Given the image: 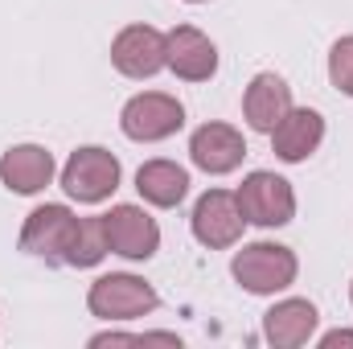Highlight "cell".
Wrapping results in <instances>:
<instances>
[{
  "instance_id": "obj_19",
  "label": "cell",
  "mask_w": 353,
  "mask_h": 349,
  "mask_svg": "<svg viewBox=\"0 0 353 349\" xmlns=\"http://www.w3.org/2000/svg\"><path fill=\"white\" fill-rule=\"evenodd\" d=\"M321 346H325V349L353 346V329H333V333H325V337H321Z\"/></svg>"
},
{
  "instance_id": "obj_14",
  "label": "cell",
  "mask_w": 353,
  "mask_h": 349,
  "mask_svg": "<svg viewBox=\"0 0 353 349\" xmlns=\"http://www.w3.org/2000/svg\"><path fill=\"white\" fill-rule=\"evenodd\" d=\"M321 140H325V115L312 111V107H292V111L275 123V132H271V148H275V157H279L283 165L308 161V157L321 148Z\"/></svg>"
},
{
  "instance_id": "obj_18",
  "label": "cell",
  "mask_w": 353,
  "mask_h": 349,
  "mask_svg": "<svg viewBox=\"0 0 353 349\" xmlns=\"http://www.w3.org/2000/svg\"><path fill=\"white\" fill-rule=\"evenodd\" d=\"M329 83L341 90L345 99H353V33L337 37L329 50Z\"/></svg>"
},
{
  "instance_id": "obj_3",
  "label": "cell",
  "mask_w": 353,
  "mask_h": 349,
  "mask_svg": "<svg viewBox=\"0 0 353 349\" xmlns=\"http://www.w3.org/2000/svg\"><path fill=\"white\" fill-rule=\"evenodd\" d=\"M123 181V169H119V157L99 148V144H87V148H74L70 161L62 165V189L66 197L83 201V206H99L107 201Z\"/></svg>"
},
{
  "instance_id": "obj_1",
  "label": "cell",
  "mask_w": 353,
  "mask_h": 349,
  "mask_svg": "<svg viewBox=\"0 0 353 349\" xmlns=\"http://www.w3.org/2000/svg\"><path fill=\"white\" fill-rule=\"evenodd\" d=\"M230 275L251 296H275V292H288L296 283L300 259L283 243H267V239L263 243H243V251H234V259H230Z\"/></svg>"
},
{
  "instance_id": "obj_5",
  "label": "cell",
  "mask_w": 353,
  "mask_h": 349,
  "mask_svg": "<svg viewBox=\"0 0 353 349\" xmlns=\"http://www.w3.org/2000/svg\"><path fill=\"white\" fill-rule=\"evenodd\" d=\"M239 210L251 226H263V230H275V226H288L296 218V193H292V181H283L271 169H255V173L243 177L239 185Z\"/></svg>"
},
{
  "instance_id": "obj_12",
  "label": "cell",
  "mask_w": 353,
  "mask_h": 349,
  "mask_svg": "<svg viewBox=\"0 0 353 349\" xmlns=\"http://www.w3.org/2000/svg\"><path fill=\"white\" fill-rule=\"evenodd\" d=\"M58 173L54 165V152L41 148V144H12L4 157H0V185L8 193H21V197H33L41 193Z\"/></svg>"
},
{
  "instance_id": "obj_10",
  "label": "cell",
  "mask_w": 353,
  "mask_h": 349,
  "mask_svg": "<svg viewBox=\"0 0 353 349\" xmlns=\"http://www.w3.org/2000/svg\"><path fill=\"white\" fill-rule=\"evenodd\" d=\"M189 161L210 177L234 173L247 161V140L234 123H201L189 136Z\"/></svg>"
},
{
  "instance_id": "obj_2",
  "label": "cell",
  "mask_w": 353,
  "mask_h": 349,
  "mask_svg": "<svg viewBox=\"0 0 353 349\" xmlns=\"http://www.w3.org/2000/svg\"><path fill=\"white\" fill-rule=\"evenodd\" d=\"M161 296L148 279L132 275V271H111L99 275L87 292V308L99 321H140L148 312H157Z\"/></svg>"
},
{
  "instance_id": "obj_21",
  "label": "cell",
  "mask_w": 353,
  "mask_h": 349,
  "mask_svg": "<svg viewBox=\"0 0 353 349\" xmlns=\"http://www.w3.org/2000/svg\"><path fill=\"white\" fill-rule=\"evenodd\" d=\"M350 304H353V283H350Z\"/></svg>"
},
{
  "instance_id": "obj_16",
  "label": "cell",
  "mask_w": 353,
  "mask_h": 349,
  "mask_svg": "<svg viewBox=\"0 0 353 349\" xmlns=\"http://www.w3.org/2000/svg\"><path fill=\"white\" fill-rule=\"evenodd\" d=\"M136 189L148 206L157 210H176L189 197V173L176 161H144L136 173Z\"/></svg>"
},
{
  "instance_id": "obj_20",
  "label": "cell",
  "mask_w": 353,
  "mask_h": 349,
  "mask_svg": "<svg viewBox=\"0 0 353 349\" xmlns=\"http://www.w3.org/2000/svg\"><path fill=\"white\" fill-rule=\"evenodd\" d=\"M185 4H205V0H185Z\"/></svg>"
},
{
  "instance_id": "obj_9",
  "label": "cell",
  "mask_w": 353,
  "mask_h": 349,
  "mask_svg": "<svg viewBox=\"0 0 353 349\" xmlns=\"http://www.w3.org/2000/svg\"><path fill=\"white\" fill-rule=\"evenodd\" d=\"M189 226H193V239H197L201 247L226 251V247H234V243L243 239L247 218H243L239 197H234L230 189H205V193L197 197V206H193Z\"/></svg>"
},
{
  "instance_id": "obj_17",
  "label": "cell",
  "mask_w": 353,
  "mask_h": 349,
  "mask_svg": "<svg viewBox=\"0 0 353 349\" xmlns=\"http://www.w3.org/2000/svg\"><path fill=\"white\" fill-rule=\"evenodd\" d=\"M107 251H111V247H107L103 218H79V230H74V243H70L66 267H99Z\"/></svg>"
},
{
  "instance_id": "obj_11",
  "label": "cell",
  "mask_w": 353,
  "mask_h": 349,
  "mask_svg": "<svg viewBox=\"0 0 353 349\" xmlns=\"http://www.w3.org/2000/svg\"><path fill=\"white\" fill-rule=\"evenodd\" d=\"M316 325H321V312L304 296H288V300L271 304L263 312V337H267V346H275V349L308 346L312 333H316Z\"/></svg>"
},
{
  "instance_id": "obj_7",
  "label": "cell",
  "mask_w": 353,
  "mask_h": 349,
  "mask_svg": "<svg viewBox=\"0 0 353 349\" xmlns=\"http://www.w3.org/2000/svg\"><path fill=\"white\" fill-rule=\"evenodd\" d=\"M103 230H107L111 255H119V259L148 263L161 251V226H157V218L144 206H128V201L111 206L103 214Z\"/></svg>"
},
{
  "instance_id": "obj_6",
  "label": "cell",
  "mask_w": 353,
  "mask_h": 349,
  "mask_svg": "<svg viewBox=\"0 0 353 349\" xmlns=\"http://www.w3.org/2000/svg\"><path fill=\"white\" fill-rule=\"evenodd\" d=\"M74 230H79V214L70 206H58V201L37 206L21 226V251L33 259H46L50 267H66Z\"/></svg>"
},
{
  "instance_id": "obj_15",
  "label": "cell",
  "mask_w": 353,
  "mask_h": 349,
  "mask_svg": "<svg viewBox=\"0 0 353 349\" xmlns=\"http://www.w3.org/2000/svg\"><path fill=\"white\" fill-rule=\"evenodd\" d=\"M288 111H292V87H288L279 74L263 70V74H255V79L247 83V90H243V119H247L251 132L271 136L275 123H279Z\"/></svg>"
},
{
  "instance_id": "obj_4",
  "label": "cell",
  "mask_w": 353,
  "mask_h": 349,
  "mask_svg": "<svg viewBox=\"0 0 353 349\" xmlns=\"http://www.w3.org/2000/svg\"><path fill=\"white\" fill-rule=\"evenodd\" d=\"M119 128L128 140L136 144H161L176 136L185 128V107L176 94H165V90H144V94H132L119 111Z\"/></svg>"
},
{
  "instance_id": "obj_8",
  "label": "cell",
  "mask_w": 353,
  "mask_h": 349,
  "mask_svg": "<svg viewBox=\"0 0 353 349\" xmlns=\"http://www.w3.org/2000/svg\"><path fill=\"white\" fill-rule=\"evenodd\" d=\"M111 66L123 79H152L169 66V41L157 25H123L111 41Z\"/></svg>"
},
{
  "instance_id": "obj_13",
  "label": "cell",
  "mask_w": 353,
  "mask_h": 349,
  "mask_svg": "<svg viewBox=\"0 0 353 349\" xmlns=\"http://www.w3.org/2000/svg\"><path fill=\"white\" fill-rule=\"evenodd\" d=\"M169 41V70L185 83H210L218 74V46L193 29V25H176L173 33H165Z\"/></svg>"
}]
</instances>
